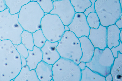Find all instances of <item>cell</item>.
Returning a JSON list of instances; mask_svg holds the SVG:
<instances>
[{
  "mask_svg": "<svg viewBox=\"0 0 122 81\" xmlns=\"http://www.w3.org/2000/svg\"><path fill=\"white\" fill-rule=\"evenodd\" d=\"M68 26L70 31L78 38L84 36L88 37L89 35L90 28L84 13H76L72 22Z\"/></svg>",
  "mask_w": 122,
  "mask_h": 81,
  "instance_id": "cell-10",
  "label": "cell"
},
{
  "mask_svg": "<svg viewBox=\"0 0 122 81\" xmlns=\"http://www.w3.org/2000/svg\"><path fill=\"white\" fill-rule=\"evenodd\" d=\"M52 66L43 60L38 64L35 70L40 81H53Z\"/></svg>",
  "mask_w": 122,
  "mask_h": 81,
  "instance_id": "cell-14",
  "label": "cell"
},
{
  "mask_svg": "<svg viewBox=\"0 0 122 81\" xmlns=\"http://www.w3.org/2000/svg\"><path fill=\"white\" fill-rule=\"evenodd\" d=\"M64 28L65 31H70L69 28L68 26H64Z\"/></svg>",
  "mask_w": 122,
  "mask_h": 81,
  "instance_id": "cell-34",
  "label": "cell"
},
{
  "mask_svg": "<svg viewBox=\"0 0 122 81\" xmlns=\"http://www.w3.org/2000/svg\"><path fill=\"white\" fill-rule=\"evenodd\" d=\"M7 8L4 0H0V12L4 11Z\"/></svg>",
  "mask_w": 122,
  "mask_h": 81,
  "instance_id": "cell-29",
  "label": "cell"
},
{
  "mask_svg": "<svg viewBox=\"0 0 122 81\" xmlns=\"http://www.w3.org/2000/svg\"><path fill=\"white\" fill-rule=\"evenodd\" d=\"M52 0V1H54L59 0Z\"/></svg>",
  "mask_w": 122,
  "mask_h": 81,
  "instance_id": "cell-35",
  "label": "cell"
},
{
  "mask_svg": "<svg viewBox=\"0 0 122 81\" xmlns=\"http://www.w3.org/2000/svg\"><path fill=\"white\" fill-rule=\"evenodd\" d=\"M96 0H90L92 3L91 5L86 9L84 13L86 17L90 13L95 12V3Z\"/></svg>",
  "mask_w": 122,
  "mask_h": 81,
  "instance_id": "cell-28",
  "label": "cell"
},
{
  "mask_svg": "<svg viewBox=\"0 0 122 81\" xmlns=\"http://www.w3.org/2000/svg\"><path fill=\"white\" fill-rule=\"evenodd\" d=\"M110 73L112 76V81H122V53L119 52L111 67Z\"/></svg>",
  "mask_w": 122,
  "mask_h": 81,
  "instance_id": "cell-18",
  "label": "cell"
},
{
  "mask_svg": "<svg viewBox=\"0 0 122 81\" xmlns=\"http://www.w3.org/2000/svg\"><path fill=\"white\" fill-rule=\"evenodd\" d=\"M86 20L90 28L97 29L101 25L100 19L96 12L89 14L86 17Z\"/></svg>",
  "mask_w": 122,
  "mask_h": 81,
  "instance_id": "cell-24",
  "label": "cell"
},
{
  "mask_svg": "<svg viewBox=\"0 0 122 81\" xmlns=\"http://www.w3.org/2000/svg\"><path fill=\"white\" fill-rule=\"evenodd\" d=\"M76 13H84L92 3L90 0H70Z\"/></svg>",
  "mask_w": 122,
  "mask_h": 81,
  "instance_id": "cell-21",
  "label": "cell"
},
{
  "mask_svg": "<svg viewBox=\"0 0 122 81\" xmlns=\"http://www.w3.org/2000/svg\"><path fill=\"white\" fill-rule=\"evenodd\" d=\"M81 81H106L105 77L93 71L87 67L81 70Z\"/></svg>",
  "mask_w": 122,
  "mask_h": 81,
  "instance_id": "cell-19",
  "label": "cell"
},
{
  "mask_svg": "<svg viewBox=\"0 0 122 81\" xmlns=\"http://www.w3.org/2000/svg\"></svg>",
  "mask_w": 122,
  "mask_h": 81,
  "instance_id": "cell-38",
  "label": "cell"
},
{
  "mask_svg": "<svg viewBox=\"0 0 122 81\" xmlns=\"http://www.w3.org/2000/svg\"></svg>",
  "mask_w": 122,
  "mask_h": 81,
  "instance_id": "cell-37",
  "label": "cell"
},
{
  "mask_svg": "<svg viewBox=\"0 0 122 81\" xmlns=\"http://www.w3.org/2000/svg\"><path fill=\"white\" fill-rule=\"evenodd\" d=\"M18 13L11 14L8 8L0 12V40H9L14 45L21 43L24 30L18 22Z\"/></svg>",
  "mask_w": 122,
  "mask_h": 81,
  "instance_id": "cell-2",
  "label": "cell"
},
{
  "mask_svg": "<svg viewBox=\"0 0 122 81\" xmlns=\"http://www.w3.org/2000/svg\"><path fill=\"white\" fill-rule=\"evenodd\" d=\"M115 24L120 29H122V15L117 20Z\"/></svg>",
  "mask_w": 122,
  "mask_h": 81,
  "instance_id": "cell-30",
  "label": "cell"
},
{
  "mask_svg": "<svg viewBox=\"0 0 122 81\" xmlns=\"http://www.w3.org/2000/svg\"><path fill=\"white\" fill-rule=\"evenodd\" d=\"M58 42L52 43L47 40L41 49L43 53L42 60L49 64L53 65L61 57L56 49Z\"/></svg>",
  "mask_w": 122,
  "mask_h": 81,
  "instance_id": "cell-12",
  "label": "cell"
},
{
  "mask_svg": "<svg viewBox=\"0 0 122 81\" xmlns=\"http://www.w3.org/2000/svg\"><path fill=\"white\" fill-rule=\"evenodd\" d=\"M54 81H81V70L71 60L60 57L52 66Z\"/></svg>",
  "mask_w": 122,
  "mask_h": 81,
  "instance_id": "cell-6",
  "label": "cell"
},
{
  "mask_svg": "<svg viewBox=\"0 0 122 81\" xmlns=\"http://www.w3.org/2000/svg\"><path fill=\"white\" fill-rule=\"evenodd\" d=\"M78 65L81 70H84L86 66V63L83 62H80Z\"/></svg>",
  "mask_w": 122,
  "mask_h": 81,
  "instance_id": "cell-31",
  "label": "cell"
},
{
  "mask_svg": "<svg viewBox=\"0 0 122 81\" xmlns=\"http://www.w3.org/2000/svg\"><path fill=\"white\" fill-rule=\"evenodd\" d=\"M53 2L52 0H37V1L45 14L50 13L53 9Z\"/></svg>",
  "mask_w": 122,
  "mask_h": 81,
  "instance_id": "cell-25",
  "label": "cell"
},
{
  "mask_svg": "<svg viewBox=\"0 0 122 81\" xmlns=\"http://www.w3.org/2000/svg\"><path fill=\"white\" fill-rule=\"evenodd\" d=\"M32 1H37V0H32Z\"/></svg>",
  "mask_w": 122,
  "mask_h": 81,
  "instance_id": "cell-36",
  "label": "cell"
},
{
  "mask_svg": "<svg viewBox=\"0 0 122 81\" xmlns=\"http://www.w3.org/2000/svg\"><path fill=\"white\" fill-rule=\"evenodd\" d=\"M106 81H112L113 77L110 73L105 77Z\"/></svg>",
  "mask_w": 122,
  "mask_h": 81,
  "instance_id": "cell-32",
  "label": "cell"
},
{
  "mask_svg": "<svg viewBox=\"0 0 122 81\" xmlns=\"http://www.w3.org/2000/svg\"><path fill=\"white\" fill-rule=\"evenodd\" d=\"M110 49L114 57L115 58L117 57L118 52L122 53V42L120 40L119 45L116 47H113Z\"/></svg>",
  "mask_w": 122,
  "mask_h": 81,
  "instance_id": "cell-27",
  "label": "cell"
},
{
  "mask_svg": "<svg viewBox=\"0 0 122 81\" xmlns=\"http://www.w3.org/2000/svg\"><path fill=\"white\" fill-rule=\"evenodd\" d=\"M14 81H40L35 69L30 70L27 65L22 67Z\"/></svg>",
  "mask_w": 122,
  "mask_h": 81,
  "instance_id": "cell-17",
  "label": "cell"
},
{
  "mask_svg": "<svg viewBox=\"0 0 122 81\" xmlns=\"http://www.w3.org/2000/svg\"><path fill=\"white\" fill-rule=\"evenodd\" d=\"M56 49L61 57L73 61L78 65L82 56L80 43L72 32L66 31L58 41Z\"/></svg>",
  "mask_w": 122,
  "mask_h": 81,
  "instance_id": "cell-5",
  "label": "cell"
},
{
  "mask_svg": "<svg viewBox=\"0 0 122 81\" xmlns=\"http://www.w3.org/2000/svg\"><path fill=\"white\" fill-rule=\"evenodd\" d=\"M78 39L82 52L80 62H89L94 55L95 48L88 37L82 36Z\"/></svg>",
  "mask_w": 122,
  "mask_h": 81,
  "instance_id": "cell-13",
  "label": "cell"
},
{
  "mask_svg": "<svg viewBox=\"0 0 122 81\" xmlns=\"http://www.w3.org/2000/svg\"><path fill=\"white\" fill-rule=\"evenodd\" d=\"M7 8L11 14L19 13L21 8L32 0H4Z\"/></svg>",
  "mask_w": 122,
  "mask_h": 81,
  "instance_id": "cell-20",
  "label": "cell"
},
{
  "mask_svg": "<svg viewBox=\"0 0 122 81\" xmlns=\"http://www.w3.org/2000/svg\"><path fill=\"white\" fill-rule=\"evenodd\" d=\"M115 59L111 49L108 47L104 50L95 48L94 55L91 61L86 63V66L94 72L105 77L110 73Z\"/></svg>",
  "mask_w": 122,
  "mask_h": 81,
  "instance_id": "cell-7",
  "label": "cell"
},
{
  "mask_svg": "<svg viewBox=\"0 0 122 81\" xmlns=\"http://www.w3.org/2000/svg\"><path fill=\"white\" fill-rule=\"evenodd\" d=\"M22 67L15 45L9 40H0V81H14Z\"/></svg>",
  "mask_w": 122,
  "mask_h": 81,
  "instance_id": "cell-1",
  "label": "cell"
},
{
  "mask_svg": "<svg viewBox=\"0 0 122 81\" xmlns=\"http://www.w3.org/2000/svg\"><path fill=\"white\" fill-rule=\"evenodd\" d=\"M95 8L100 24L106 27L115 24L122 15V7L119 0H96Z\"/></svg>",
  "mask_w": 122,
  "mask_h": 81,
  "instance_id": "cell-4",
  "label": "cell"
},
{
  "mask_svg": "<svg viewBox=\"0 0 122 81\" xmlns=\"http://www.w3.org/2000/svg\"><path fill=\"white\" fill-rule=\"evenodd\" d=\"M34 46L41 48L47 40L41 29L32 33Z\"/></svg>",
  "mask_w": 122,
  "mask_h": 81,
  "instance_id": "cell-23",
  "label": "cell"
},
{
  "mask_svg": "<svg viewBox=\"0 0 122 81\" xmlns=\"http://www.w3.org/2000/svg\"><path fill=\"white\" fill-rule=\"evenodd\" d=\"M28 55L26 58L27 65L30 70L35 69L43 59V53L41 49L34 46L32 50L28 49Z\"/></svg>",
  "mask_w": 122,
  "mask_h": 81,
  "instance_id": "cell-16",
  "label": "cell"
},
{
  "mask_svg": "<svg viewBox=\"0 0 122 81\" xmlns=\"http://www.w3.org/2000/svg\"><path fill=\"white\" fill-rule=\"evenodd\" d=\"M53 3L54 8L50 14L57 15L64 26H68L76 13L70 0H59Z\"/></svg>",
  "mask_w": 122,
  "mask_h": 81,
  "instance_id": "cell-9",
  "label": "cell"
},
{
  "mask_svg": "<svg viewBox=\"0 0 122 81\" xmlns=\"http://www.w3.org/2000/svg\"><path fill=\"white\" fill-rule=\"evenodd\" d=\"M21 43L28 49L32 50L34 46L32 33L24 30L21 34Z\"/></svg>",
  "mask_w": 122,
  "mask_h": 81,
  "instance_id": "cell-22",
  "label": "cell"
},
{
  "mask_svg": "<svg viewBox=\"0 0 122 81\" xmlns=\"http://www.w3.org/2000/svg\"><path fill=\"white\" fill-rule=\"evenodd\" d=\"M16 49L21 57L22 67L27 65L26 58L28 55V49L22 43L17 45Z\"/></svg>",
  "mask_w": 122,
  "mask_h": 81,
  "instance_id": "cell-26",
  "label": "cell"
},
{
  "mask_svg": "<svg viewBox=\"0 0 122 81\" xmlns=\"http://www.w3.org/2000/svg\"><path fill=\"white\" fill-rule=\"evenodd\" d=\"M107 27V47L111 49L119 45L120 33L122 29L118 28L115 24Z\"/></svg>",
  "mask_w": 122,
  "mask_h": 81,
  "instance_id": "cell-15",
  "label": "cell"
},
{
  "mask_svg": "<svg viewBox=\"0 0 122 81\" xmlns=\"http://www.w3.org/2000/svg\"><path fill=\"white\" fill-rule=\"evenodd\" d=\"M41 29L47 40L52 43L58 42L65 32L64 25L56 14H45L41 22Z\"/></svg>",
  "mask_w": 122,
  "mask_h": 81,
  "instance_id": "cell-8",
  "label": "cell"
},
{
  "mask_svg": "<svg viewBox=\"0 0 122 81\" xmlns=\"http://www.w3.org/2000/svg\"><path fill=\"white\" fill-rule=\"evenodd\" d=\"M18 14V22L24 30L33 33L41 29L45 14L37 1H31L23 6Z\"/></svg>",
  "mask_w": 122,
  "mask_h": 81,
  "instance_id": "cell-3",
  "label": "cell"
},
{
  "mask_svg": "<svg viewBox=\"0 0 122 81\" xmlns=\"http://www.w3.org/2000/svg\"><path fill=\"white\" fill-rule=\"evenodd\" d=\"M88 37L95 48L104 50L107 47V27L100 25L97 29L91 28Z\"/></svg>",
  "mask_w": 122,
  "mask_h": 81,
  "instance_id": "cell-11",
  "label": "cell"
},
{
  "mask_svg": "<svg viewBox=\"0 0 122 81\" xmlns=\"http://www.w3.org/2000/svg\"><path fill=\"white\" fill-rule=\"evenodd\" d=\"M120 40L122 42V29L121 30L120 33Z\"/></svg>",
  "mask_w": 122,
  "mask_h": 81,
  "instance_id": "cell-33",
  "label": "cell"
}]
</instances>
